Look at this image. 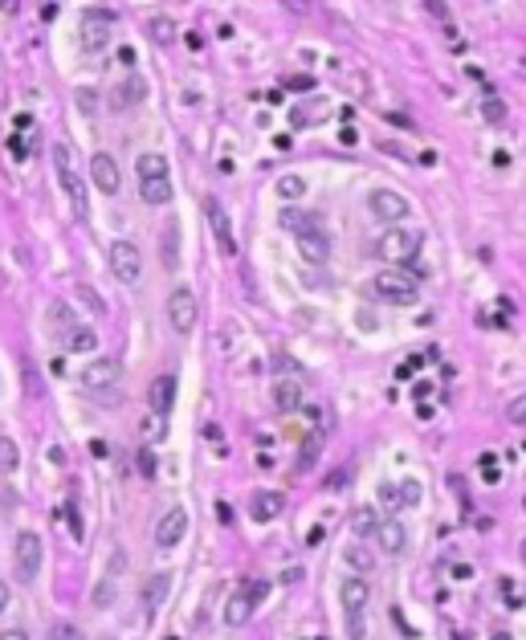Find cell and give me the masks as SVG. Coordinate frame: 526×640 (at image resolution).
<instances>
[{"label":"cell","mask_w":526,"mask_h":640,"mask_svg":"<svg viewBox=\"0 0 526 640\" xmlns=\"http://www.w3.org/2000/svg\"><path fill=\"white\" fill-rule=\"evenodd\" d=\"M164 261L175 269V261H179V249H175V229H168L164 233Z\"/></svg>","instance_id":"f35d334b"},{"label":"cell","mask_w":526,"mask_h":640,"mask_svg":"<svg viewBox=\"0 0 526 640\" xmlns=\"http://www.w3.org/2000/svg\"><path fill=\"white\" fill-rule=\"evenodd\" d=\"M90 175H94V184H98L102 196H114V192H118V163L110 160L106 151H98V156L90 160Z\"/></svg>","instance_id":"4fadbf2b"},{"label":"cell","mask_w":526,"mask_h":640,"mask_svg":"<svg viewBox=\"0 0 526 640\" xmlns=\"http://www.w3.org/2000/svg\"><path fill=\"white\" fill-rule=\"evenodd\" d=\"M375 294H379L384 302L408 306V302H416V294H421V278L408 273V269H384V273L375 278Z\"/></svg>","instance_id":"277c9868"},{"label":"cell","mask_w":526,"mask_h":640,"mask_svg":"<svg viewBox=\"0 0 526 640\" xmlns=\"http://www.w3.org/2000/svg\"><path fill=\"white\" fill-rule=\"evenodd\" d=\"M66 522H70V530H74V539L82 543V518H78V510L70 506V514H66Z\"/></svg>","instance_id":"ee69618b"},{"label":"cell","mask_w":526,"mask_h":640,"mask_svg":"<svg viewBox=\"0 0 526 640\" xmlns=\"http://www.w3.org/2000/svg\"><path fill=\"white\" fill-rule=\"evenodd\" d=\"M343 559H347L351 571H371V551L355 539V543H347V551H343Z\"/></svg>","instance_id":"484cf974"},{"label":"cell","mask_w":526,"mask_h":640,"mask_svg":"<svg viewBox=\"0 0 526 640\" xmlns=\"http://www.w3.org/2000/svg\"><path fill=\"white\" fill-rule=\"evenodd\" d=\"M118 380L123 376H118V363L114 359H94L86 371H82V388L94 392V396H106V392L118 396Z\"/></svg>","instance_id":"ba28073f"},{"label":"cell","mask_w":526,"mask_h":640,"mask_svg":"<svg viewBox=\"0 0 526 640\" xmlns=\"http://www.w3.org/2000/svg\"><path fill=\"white\" fill-rule=\"evenodd\" d=\"M286 90H302V94H310V90H314V78H306V74H302V78H286Z\"/></svg>","instance_id":"7bdbcfd3"},{"label":"cell","mask_w":526,"mask_h":640,"mask_svg":"<svg viewBox=\"0 0 526 640\" xmlns=\"http://www.w3.org/2000/svg\"><path fill=\"white\" fill-rule=\"evenodd\" d=\"M277 192H281L286 200H294V196L306 192V180H302V175H281V180H277Z\"/></svg>","instance_id":"1f68e13d"},{"label":"cell","mask_w":526,"mask_h":640,"mask_svg":"<svg viewBox=\"0 0 526 640\" xmlns=\"http://www.w3.org/2000/svg\"><path fill=\"white\" fill-rule=\"evenodd\" d=\"M416 253H421V233L416 229H392V233H384V237L375 241V257L388 261V265H396V269H404L408 261H416Z\"/></svg>","instance_id":"3957f363"},{"label":"cell","mask_w":526,"mask_h":640,"mask_svg":"<svg viewBox=\"0 0 526 640\" xmlns=\"http://www.w3.org/2000/svg\"><path fill=\"white\" fill-rule=\"evenodd\" d=\"M147 98V82L143 78H131L127 82V94L123 98H114V106H131V102H143Z\"/></svg>","instance_id":"4dcf8cb0"},{"label":"cell","mask_w":526,"mask_h":640,"mask_svg":"<svg viewBox=\"0 0 526 640\" xmlns=\"http://www.w3.org/2000/svg\"><path fill=\"white\" fill-rule=\"evenodd\" d=\"M253 608H258V604H253V600H249L245 591H241V595H233V600H229V608H225V624H229V628H237V624H245Z\"/></svg>","instance_id":"603a6c76"},{"label":"cell","mask_w":526,"mask_h":640,"mask_svg":"<svg viewBox=\"0 0 526 640\" xmlns=\"http://www.w3.org/2000/svg\"><path fill=\"white\" fill-rule=\"evenodd\" d=\"M204 212H208V225H212V233H216L221 253H225V257H233V253H237V237H233V225H229L225 204H221L216 196H204Z\"/></svg>","instance_id":"7c38bea8"},{"label":"cell","mask_w":526,"mask_h":640,"mask_svg":"<svg viewBox=\"0 0 526 640\" xmlns=\"http://www.w3.org/2000/svg\"><path fill=\"white\" fill-rule=\"evenodd\" d=\"M168 591H172V571L147 575V579H143V604H147V612H155V608L168 600Z\"/></svg>","instance_id":"e0dca14e"},{"label":"cell","mask_w":526,"mask_h":640,"mask_svg":"<svg viewBox=\"0 0 526 640\" xmlns=\"http://www.w3.org/2000/svg\"><path fill=\"white\" fill-rule=\"evenodd\" d=\"M110 269H114V278H118L123 286H135L139 273H143L139 249H135L131 241H114V245H110Z\"/></svg>","instance_id":"9c48e42d"},{"label":"cell","mask_w":526,"mask_h":640,"mask_svg":"<svg viewBox=\"0 0 526 640\" xmlns=\"http://www.w3.org/2000/svg\"><path fill=\"white\" fill-rule=\"evenodd\" d=\"M273 408L277 412H298L302 408V384L298 380H277L273 384Z\"/></svg>","instance_id":"d6986e66"},{"label":"cell","mask_w":526,"mask_h":640,"mask_svg":"<svg viewBox=\"0 0 526 640\" xmlns=\"http://www.w3.org/2000/svg\"><path fill=\"white\" fill-rule=\"evenodd\" d=\"M106 41H110V12L106 8H90L82 16V49L98 53V49H106Z\"/></svg>","instance_id":"8fae6325"},{"label":"cell","mask_w":526,"mask_h":640,"mask_svg":"<svg viewBox=\"0 0 526 640\" xmlns=\"http://www.w3.org/2000/svg\"><path fill=\"white\" fill-rule=\"evenodd\" d=\"M139 428H143V436H147V441H164V416H155V412H151Z\"/></svg>","instance_id":"836d02e7"},{"label":"cell","mask_w":526,"mask_h":640,"mask_svg":"<svg viewBox=\"0 0 526 640\" xmlns=\"http://www.w3.org/2000/svg\"><path fill=\"white\" fill-rule=\"evenodd\" d=\"M506 420H510V424H526V396L506 404Z\"/></svg>","instance_id":"8d00e7d4"},{"label":"cell","mask_w":526,"mask_h":640,"mask_svg":"<svg viewBox=\"0 0 526 640\" xmlns=\"http://www.w3.org/2000/svg\"><path fill=\"white\" fill-rule=\"evenodd\" d=\"M53 171H58V184H62V192H66V196H70V204H74V217H78V221H90L86 180L78 175V163H74V151H70V143H53Z\"/></svg>","instance_id":"6da1fadb"},{"label":"cell","mask_w":526,"mask_h":640,"mask_svg":"<svg viewBox=\"0 0 526 640\" xmlns=\"http://www.w3.org/2000/svg\"><path fill=\"white\" fill-rule=\"evenodd\" d=\"M78 102H82V110H86V114L94 110V94H90V90H82V94H78Z\"/></svg>","instance_id":"681fc988"},{"label":"cell","mask_w":526,"mask_h":640,"mask_svg":"<svg viewBox=\"0 0 526 640\" xmlns=\"http://www.w3.org/2000/svg\"><path fill=\"white\" fill-rule=\"evenodd\" d=\"M367 208H371L375 221H388V225H396V221H404V217L412 212L408 196H400V192H392V188H375V192L367 196Z\"/></svg>","instance_id":"52a82bcc"},{"label":"cell","mask_w":526,"mask_h":640,"mask_svg":"<svg viewBox=\"0 0 526 640\" xmlns=\"http://www.w3.org/2000/svg\"><path fill=\"white\" fill-rule=\"evenodd\" d=\"M281 510H286V493H281V489H258V493H253V502H249V514H253L258 522L277 518Z\"/></svg>","instance_id":"9a60e30c"},{"label":"cell","mask_w":526,"mask_h":640,"mask_svg":"<svg viewBox=\"0 0 526 640\" xmlns=\"http://www.w3.org/2000/svg\"><path fill=\"white\" fill-rule=\"evenodd\" d=\"M523 563H526V543H523Z\"/></svg>","instance_id":"f5cc1de1"},{"label":"cell","mask_w":526,"mask_h":640,"mask_svg":"<svg viewBox=\"0 0 526 640\" xmlns=\"http://www.w3.org/2000/svg\"><path fill=\"white\" fill-rule=\"evenodd\" d=\"M318 449H323V436H318V432H310V436H306V449H298V461H294V469H298V473H306V469L314 465Z\"/></svg>","instance_id":"4316f807"},{"label":"cell","mask_w":526,"mask_h":640,"mask_svg":"<svg viewBox=\"0 0 526 640\" xmlns=\"http://www.w3.org/2000/svg\"><path fill=\"white\" fill-rule=\"evenodd\" d=\"M139 469H143V478H155V457H151V449L139 453Z\"/></svg>","instance_id":"b9f144b4"},{"label":"cell","mask_w":526,"mask_h":640,"mask_svg":"<svg viewBox=\"0 0 526 640\" xmlns=\"http://www.w3.org/2000/svg\"><path fill=\"white\" fill-rule=\"evenodd\" d=\"M0 465H4V473H16L21 469V449H16V441L8 432L0 436Z\"/></svg>","instance_id":"83f0119b"},{"label":"cell","mask_w":526,"mask_h":640,"mask_svg":"<svg viewBox=\"0 0 526 640\" xmlns=\"http://www.w3.org/2000/svg\"><path fill=\"white\" fill-rule=\"evenodd\" d=\"M523 506H526V502H523Z\"/></svg>","instance_id":"db71d44e"},{"label":"cell","mask_w":526,"mask_h":640,"mask_svg":"<svg viewBox=\"0 0 526 640\" xmlns=\"http://www.w3.org/2000/svg\"><path fill=\"white\" fill-rule=\"evenodd\" d=\"M66 347L70 351H94L98 347V334L90 326H74V330H66Z\"/></svg>","instance_id":"d4e9b609"},{"label":"cell","mask_w":526,"mask_h":640,"mask_svg":"<svg viewBox=\"0 0 526 640\" xmlns=\"http://www.w3.org/2000/svg\"><path fill=\"white\" fill-rule=\"evenodd\" d=\"M49 640H82V632H78V624H66L62 620V624L49 628Z\"/></svg>","instance_id":"d590c367"},{"label":"cell","mask_w":526,"mask_h":640,"mask_svg":"<svg viewBox=\"0 0 526 640\" xmlns=\"http://www.w3.org/2000/svg\"><path fill=\"white\" fill-rule=\"evenodd\" d=\"M400 502H404V506H416V502H421V481H400Z\"/></svg>","instance_id":"e575fe53"},{"label":"cell","mask_w":526,"mask_h":640,"mask_svg":"<svg viewBox=\"0 0 526 640\" xmlns=\"http://www.w3.org/2000/svg\"><path fill=\"white\" fill-rule=\"evenodd\" d=\"M147 33L160 41V45H172L175 41V25H172V16H151L147 21Z\"/></svg>","instance_id":"f1b7e54d"},{"label":"cell","mask_w":526,"mask_h":640,"mask_svg":"<svg viewBox=\"0 0 526 640\" xmlns=\"http://www.w3.org/2000/svg\"><path fill=\"white\" fill-rule=\"evenodd\" d=\"M298 253H302V261L323 265V261L331 257V229H323V233H302V237H298Z\"/></svg>","instance_id":"5bb4252c"},{"label":"cell","mask_w":526,"mask_h":640,"mask_svg":"<svg viewBox=\"0 0 526 640\" xmlns=\"http://www.w3.org/2000/svg\"><path fill=\"white\" fill-rule=\"evenodd\" d=\"M172 404H175V380L172 376H155V380H151V412L168 420Z\"/></svg>","instance_id":"ac0fdd59"},{"label":"cell","mask_w":526,"mask_h":640,"mask_svg":"<svg viewBox=\"0 0 526 640\" xmlns=\"http://www.w3.org/2000/svg\"><path fill=\"white\" fill-rule=\"evenodd\" d=\"M114 575L110 579H98V587H94V608H106V604H114Z\"/></svg>","instance_id":"d6a6232c"},{"label":"cell","mask_w":526,"mask_h":640,"mask_svg":"<svg viewBox=\"0 0 526 640\" xmlns=\"http://www.w3.org/2000/svg\"><path fill=\"white\" fill-rule=\"evenodd\" d=\"M0 640H29V637H25L21 628H4V637H0Z\"/></svg>","instance_id":"f907efd6"},{"label":"cell","mask_w":526,"mask_h":640,"mask_svg":"<svg viewBox=\"0 0 526 640\" xmlns=\"http://www.w3.org/2000/svg\"><path fill=\"white\" fill-rule=\"evenodd\" d=\"M425 8H429L437 21H449V8H444V4H425Z\"/></svg>","instance_id":"c3c4849f"},{"label":"cell","mask_w":526,"mask_h":640,"mask_svg":"<svg viewBox=\"0 0 526 640\" xmlns=\"http://www.w3.org/2000/svg\"><path fill=\"white\" fill-rule=\"evenodd\" d=\"M379 547H384L388 555H404V551H408V530H404L400 522H384V526H379Z\"/></svg>","instance_id":"44dd1931"},{"label":"cell","mask_w":526,"mask_h":640,"mask_svg":"<svg viewBox=\"0 0 526 640\" xmlns=\"http://www.w3.org/2000/svg\"><path fill=\"white\" fill-rule=\"evenodd\" d=\"M74 294H78V298L86 302V310H90V315H98V319H106V302H102V298L94 294V286H86V282H78V286H74Z\"/></svg>","instance_id":"f546056e"},{"label":"cell","mask_w":526,"mask_h":640,"mask_svg":"<svg viewBox=\"0 0 526 640\" xmlns=\"http://www.w3.org/2000/svg\"><path fill=\"white\" fill-rule=\"evenodd\" d=\"M196 315H200L196 294L188 286H175L172 298H168V322H172V330L175 334H192L196 330Z\"/></svg>","instance_id":"8992f818"},{"label":"cell","mask_w":526,"mask_h":640,"mask_svg":"<svg viewBox=\"0 0 526 640\" xmlns=\"http://www.w3.org/2000/svg\"><path fill=\"white\" fill-rule=\"evenodd\" d=\"M494 640H506V632H498V637H494Z\"/></svg>","instance_id":"816d5d0a"},{"label":"cell","mask_w":526,"mask_h":640,"mask_svg":"<svg viewBox=\"0 0 526 640\" xmlns=\"http://www.w3.org/2000/svg\"><path fill=\"white\" fill-rule=\"evenodd\" d=\"M4 147H8L16 160H25V156H29V147H25V139H21V135H8V139H4Z\"/></svg>","instance_id":"60d3db41"},{"label":"cell","mask_w":526,"mask_h":640,"mask_svg":"<svg viewBox=\"0 0 526 640\" xmlns=\"http://www.w3.org/2000/svg\"><path fill=\"white\" fill-rule=\"evenodd\" d=\"M367 579L363 575H347L339 583V604H343V620H347V640H363L367 628H363V612H367Z\"/></svg>","instance_id":"7a4b0ae2"},{"label":"cell","mask_w":526,"mask_h":640,"mask_svg":"<svg viewBox=\"0 0 526 640\" xmlns=\"http://www.w3.org/2000/svg\"><path fill=\"white\" fill-rule=\"evenodd\" d=\"M469 575H473V567H469V563H457V567H453V579H469Z\"/></svg>","instance_id":"7dc6e473"},{"label":"cell","mask_w":526,"mask_h":640,"mask_svg":"<svg viewBox=\"0 0 526 640\" xmlns=\"http://www.w3.org/2000/svg\"><path fill=\"white\" fill-rule=\"evenodd\" d=\"M118 62H123V66H135V49H131V45H123V49H118Z\"/></svg>","instance_id":"f6af8a7d"},{"label":"cell","mask_w":526,"mask_h":640,"mask_svg":"<svg viewBox=\"0 0 526 640\" xmlns=\"http://www.w3.org/2000/svg\"><path fill=\"white\" fill-rule=\"evenodd\" d=\"M379 518H375V510L367 506V510H359L355 514V522H351V530H355V539H371V534H379Z\"/></svg>","instance_id":"cb8c5ba5"},{"label":"cell","mask_w":526,"mask_h":640,"mask_svg":"<svg viewBox=\"0 0 526 640\" xmlns=\"http://www.w3.org/2000/svg\"><path fill=\"white\" fill-rule=\"evenodd\" d=\"M245 595H249V600H253V604H262L265 595H269V583H265V579H253V583H249V587H245Z\"/></svg>","instance_id":"ab89813d"},{"label":"cell","mask_w":526,"mask_h":640,"mask_svg":"<svg viewBox=\"0 0 526 640\" xmlns=\"http://www.w3.org/2000/svg\"><path fill=\"white\" fill-rule=\"evenodd\" d=\"M135 171H139V180H160V175H168V160L160 151H143L135 160Z\"/></svg>","instance_id":"7402d4cb"},{"label":"cell","mask_w":526,"mask_h":640,"mask_svg":"<svg viewBox=\"0 0 526 640\" xmlns=\"http://www.w3.org/2000/svg\"><path fill=\"white\" fill-rule=\"evenodd\" d=\"M90 453H94V457H110V445H102V441H90Z\"/></svg>","instance_id":"bcb514c9"},{"label":"cell","mask_w":526,"mask_h":640,"mask_svg":"<svg viewBox=\"0 0 526 640\" xmlns=\"http://www.w3.org/2000/svg\"><path fill=\"white\" fill-rule=\"evenodd\" d=\"M281 225H286L294 237H302V233H323V229H327V221H323L318 212H302V208H286V212H281Z\"/></svg>","instance_id":"2e32d148"},{"label":"cell","mask_w":526,"mask_h":640,"mask_svg":"<svg viewBox=\"0 0 526 640\" xmlns=\"http://www.w3.org/2000/svg\"><path fill=\"white\" fill-rule=\"evenodd\" d=\"M486 119L490 123H502L506 119V102L502 98H486Z\"/></svg>","instance_id":"74e56055"},{"label":"cell","mask_w":526,"mask_h":640,"mask_svg":"<svg viewBox=\"0 0 526 640\" xmlns=\"http://www.w3.org/2000/svg\"><path fill=\"white\" fill-rule=\"evenodd\" d=\"M45 559V547H41V534L37 530H21L16 534V547H12V567H16V579L21 583H33L37 571Z\"/></svg>","instance_id":"5b68a950"},{"label":"cell","mask_w":526,"mask_h":640,"mask_svg":"<svg viewBox=\"0 0 526 640\" xmlns=\"http://www.w3.org/2000/svg\"><path fill=\"white\" fill-rule=\"evenodd\" d=\"M188 539V510L184 506H172L164 518H160V526H155V547L160 551H172Z\"/></svg>","instance_id":"30bf717a"},{"label":"cell","mask_w":526,"mask_h":640,"mask_svg":"<svg viewBox=\"0 0 526 640\" xmlns=\"http://www.w3.org/2000/svg\"><path fill=\"white\" fill-rule=\"evenodd\" d=\"M139 196L155 208L172 204V175H160V180H139Z\"/></svg>","instance_id":"ffe728a7"}]
</instances>
